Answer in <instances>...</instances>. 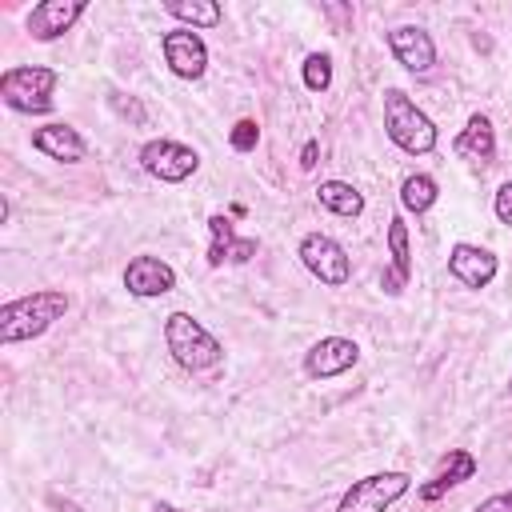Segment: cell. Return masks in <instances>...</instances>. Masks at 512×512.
Masks as SVG:
<instances>
[{
    "label": "cell",
    "mask_w": 512,
    "mask_h": 512,
    "mask_svg": "<svg viewBox=\"0 0 512 512\" xmlns=\"http://www.w3.org/2000/svg\"><path fill=\"white\" fill-rule=\"evenodd\" d=\"M300 260H304V268H308L320 284H328V288H340V284H348V276H352L348 252H344L332 236H324V232H308V236L300 240Z\"/></svg>",
    "instance_id": "obj_6"
},
{
    "label": "cell",
    "mask_w": 512,
    "mask_h": 512,
    "mask_svg": "<svg viewBox=\"0 0 512 512\" xmlns=\"http://www.w3.org/2000/svg\"><path fill=\"white\" fill-rule=\"evenodd\" d=\"M448 272L468 288H484L496 276V256L488 248H476V244H456L448 252Z\"/></svg>",
    "instance_id": "obj_15"
},
{
    "label": "cell",
    "mask_w": 512,
    "mask_h": 512,
    "mask_svg": "<svg viewBox=\"0 0 512 512\" xmlns=\"http://www.w3.org/2000/svg\"><path fill=\"white\" fill-rule=\"evenodd\" d=\"M472 512H512V492H496V496H488L480 508H472Z\"/></svg>",
    "instance_id": "obj_26"
},
{
    "label": "cell",
    "mask_w": 512,
    "mask_h": 512,
    "mask_svg": "<svg viewBox=\"0 0 512 512\" xmlns=\"http://www.w3.org/2000/svg\"><path fill=\"white\" fill-rule=\"evenodd\" d=\"M164 12L176 16V20H184V24H192V28H216L224 20V12H220L216 0H168Z\"/></svg>",
    "instance_id": "obj_19"
},
{
    "label": "cell",
    "mask_w": 512,
    "mask_h": 512,
    "mask_svg": "<svg viewBox=\"0 0 512 512\" xmlns=\"http://www.w3.org/2000/svg\"><path fill=\"white\" fill-rule=\"evenodd\" d=\"M456 156H464V160H480V164H488L492 156H496V132H492V120L488 116H468V124H464V132L456 136Z\"/></svg>",
    "instance_id": "obj_17"
},
{
    "label": "cell",
    "mask_w": 512,
    "mask_h": 512,
    "mask_svg": "<svg viewBox=\"0 0 512 512\" xmlns=\"http://www.w3.org/2000/svg\"><path fill=\"white\" fill-rule=\"evenodd\" d=\"M496 216H500V224H512V180L508 184H500V192H496Z\"/></svg>",
    "instance_id": "obj_25"
},
{
    "label": "cell",
    "mask_w": 512,
    "mask_h": 512,
    "mask_svg": "<svg viewBox=\"0 0 512 512\" xmlns=\"http://www.w3.org/2000/svg\"><path fill=\"white\" fill-rule=\"evenodd\" d=\"M436 180L432 176H424V172H416V176H408L404 184H400V204L408 208V212H428L432 204H436Z\"/></svg>",
    "instance_id": "obj_21"
},
{
    "label": "cell",
    "mask_w": 512,
    "mask_h": 512,
    "mask_svg": "<svg viewBox=\"0 0 512 512\" xmlns=\"http://www.w3.org/2000/svg\"><path fill=\"white\" fill-rule=\"evenodd\" d=\"M152 512H176V508H172V504H156Z\"/></svg>",
    "instance_id": "obj_29"
},
{
    "label": "cell",
    "mask_w": 512,
    "mask_h": 512,
    "mask_svg": "<svg viewBox=\"0 0 512 512\" xmlns=\"http://www.w3.org/2000/svg\"><path fill=\"white\" fill-rule=\"evenodd\" d=\"M316 156H320V144H316V140H308V144H304V152H300V168H304V172H308V168H316Z\"/></svg>",
    "instance_id": "obj_27"
},
{
    "label": "cell",
    "mask_w": 512,
    "mask_h": 512,
    "mask_svg": "<svg viewBox=\"0 0 512 512\" xmlns=\"http://www.w3.org/2000/svg\"><path fill=\"white\" fill-rule=\"evenodd\" d=\"M164 60L180 80H196L208 68V48L192 28H176L164 36Z\"/></svg>",
    "instance_id": "obj_10"
},
{
    "label": "cell",
    "mask_w": 512,
    "mask_h": 512,
    "mask_svg": "<svg viewBox=\"0 0 512 512\" xmlns=\"http://www.w3.org/2000/svg\"><path fill=\"white\" fill-rule=\"evenodd\" d=\"M356 360H360V348H356L352 340H344V336H324V340H316V344L304 352V372H308L312 380H328V376L348 372Z\"/></svg>",
    "instance_id": "obj_8"
},
{
    "label": "cell",
    "mask_w": 512,
    "mask_h": 512,
    "mask_svg": "<svg viewBox=\"0 0 512 512\" xmlns=\"http://www.w3.org/2000/svg\"><path fill=\"white\" fill-rule=\"evenodd\" d=\"M388 248H392V272L384 276V292H400L412 276V260H408V224L400 216L388 220Z\"/></svg>",
    "instance_id": "obj_18"
},
{
    "label": "cell",
    "mask_w": 512,
    "mask_h": 512,
    "mask_svg": "<svg viewBox=\"0 0 512 512\" xmlns=\"http://www.w3.org/2000/svg\"><path fill=\"white\" fill-rule=\"evenodd\" d=\"M112 108H116V112H120V116H128V120H132V124H144V120H148V116H144V108H140V104H136V100H132V96H128V100H124V96H120V92H116V96H112Z\"/></svg>",
    "instance_id": "obj_24"
},
{
    "label": "cell",
    "mask_w": 512,
    "mask_h": 512,
    "mask_svg": "<svg viewBox=\"0 0 512 512\" xmlns=\"http://www.w3.org/2000/svg\"><path fill=\"white\" fill-rule=\"evenodd\" d=\"M56 72L40 68V64H24V68H8L0 76V100L16 112H48L52 108V88H56Z\"/></svg>",
    "instance_id": "obj_4"
},
{
    "label": "cell",
    "mask_w": 512,
    "mask_h": 512,
    "mask_svg": "<svg viewBox=\"0 0 512 512\" xmlns=\"http://www.w3.org/2000/svg\"><path fill=\"white\" fill-rule=\"evenodd\" d=\"M256 140H260L256 120H236V124H232V148H236V152H252Z\"/></svg>",
    "instance_id": "obj_23"
},
{
    "label": "cell",
    "mask_w": 512,
    "mask_h": 512,
    "mask_svg": "<svg viewBox=\"0 0 512 512\" xmlns=\"http://www.w3.org/2000/svg\"><path fill=\"white\" fill-rule=\"evenodd\" d=\"M384 132H388V140L396 148H404L412 156H424V152L436 148V124L400 88H388L384 92Z\"/></svg>",
    "instance_id": "obj_3"
},
{
    "label": "cell",
    "mask_w": 512,
    "mask_h": 512,
    "mask_svg": "<svg viewBox=\"0 0 512 512\" xmlns=\"http://www.w3.org/2000/svg\"><path fill=\"white\" fill-rule=\"evenodd\" d=\"M32 148L52 156V160H60V164H76V160L88 156V144H84V136L72 124H44V128H36L32 132Z\"/></svg>",
    "instance_id": "obj_14"
},
{
    "label": "cell",
    "mask_w": 512,
    "mask_h": 512,
    "mask_svg": "<svg viewBox=\"0 0 512 512\" xmlns=\"http://www.w3.org/2000/svg\"><path fill=\"white\" fill-rule=\"evenodd\" d=\"M388 48H392V56L400 60V68H408V72H416V76L432 72V64H436V44H432V36H428L424 28H416V24L392 28V32H388Z\"/></svg>",
    "instance_id": "obj_9"
},
{
    "label": "cell",
    "mask_w": 512,
    "mask_h": 512,
    "mask_svg": "<svg viewBox=\"0 0 512 512\" xmlns=\"http://www.w3.org/2000/svg\"><path fill=\"white\" fill-rule=\"evenodd\" d=\"M208 228H212V248H208V264H212V268H220L224 260H228V264H244V260L256 256V240H252V236H236V232H232V220H228L224 212H216V216L208 220Z\"/></svg>",
    "instance_id": "obj_13"
},
{
    "label": "cell",
    "mask_w": 512,
    "mask_h": 512,
    "mask_svg": "<svg viewBox=\"0 0 512 512\" xmlns=\"http://www.w3.org/2000/svg\"><path fill=\"white\" fill-rule=\"evenodd\" d=\"M124 288H128L132 296H164V292L176 288V272H172V264L160 260V256H136V260H128V268H124Z\"/></svg>",
    "instance_id": "obj_11"
},
{
    "label": "cell",
    "mask_w": 512,
    "mask_h": 512,
    "mask_svg": "<svg viewBox=\"0 0 512 512\" xmlns=\"http://www.w3.org/2000/svg\"><path fill=\"white\" fill-rule=\"evenodd\" d=\"M476 476V460L464 452V448H452L448 452V460H444V468L428 480V484H420V500H440L448 488H456V484H464V480H472Z\"/></svg>",
    "instance_id": "obj_16"
},
{
    "label": "cell",
    "mask_w": 512,
    "mask_h": 512,
    "mask_svg": "<svg viewBox=\"0 0 512 512\" xmlns=\"http://www.w3.org/2000/svg\"><path fill=\"white\" fill-rule=\"evenodd\" d=\"M408 484H412L408 472H372L344 492L336 512H384L388 504H396L408 492Z\"/></svg>",
    "instance_id": "obj_5"
},
{
    "label": "cell",
    "mask_w": 512,
    "mask_h": 512,
    "mask_svg": "<svg viewBox=\"0 0 512 512\" xmlns=\"http://www.w3.org/2000/svg\"><path fill=\"white\" fill-rule=\"evenodd\" d=\"M52 508H60V512H80L76 504H68V500H60V496H52Z\"/></svg>",
    "instance_id": "obj_28"
},
{
    "label": "cell",
    "mask_w": 512,
    "mask_h": 512,
    "mask_svg": "<svg viewBox=\"0 0 512 512\" xmlns=\"http://www.w3.org/2000/svg\"><path fill=\"white\" fill-rule=\"evenodd\" d=\"M304 84H308L312 92H324V88L332 84V60H328L324 52H312V56L304 60Z\"/></svg>",
    "instance_id": "obj_22"
},
{
    "label": "cell",
    "mask_w": 512,
    "mask_h": 512,
    "mask_svg": "<svg viewBox=\"0 0 512 512\" xmlns=\"http://www.w3.org/2000/svg\"><path fill=\"white\" fill-rule=\"evenodd\" d=\"M140 164H144L148 176H156L164 184H180V180H188L200 168V156L188 144H176V140L160 136V140H148L140 148Z\"/></svg>",
    "instance_id": "obj_7"
},
{
    "label": "cell",
    "mask_w": 512,
    "mask_h": 512,
    "mask_svg": "<svg viewBox=\"0 0 512 512\" xmlns=\"http://www.w3.org/2000/svg\"><path fill=\"white\" fill-rule=\"evenodd\" d=\"M316 196H320V204H324L328 212H336V216H360V212H364V196H360L352 184H344V180H324V184L316 188Z\"/></svg>",
    "instance_id": "obj_20"
},
{
    "label": "cell",
    "mask_w": 512,
    "mask_h": 512,
    "mask_svg": "<svg viewBox=\"0 0 512 512\" xmlns=\"http://www.w3.org/2000/svg\"><path fill=\"white\" fill-rule=\"evenodd\" d=\"M64 312H68V296L56 292V288L28 292V296H20V300H8V304L0 308V344L32 340V336L48 332Z\"/></svg>",
    "instance_id": "obj_1"
},
{
    "label": "cell",
    "mask_w": 512,
    "mask_h": 512,
    "mask_svg": "<svg viewBox=\"0 0 512 512\" xmlns=\"http://www.w3.org/2000/svg\"><path fill=\"white\" fill-rule=\"evenodd\" d=\"M164 344H168L172 360L188 372H204V368H216L224 360V344L188 312H172L164 320Z\"/></svg>",
    "instance_id": "obj_2"
},
{
    "label": "cell",
    "mask_w": 512,
    "mask_h": 512,
    "mask_svg": "<svg viewBox=\"0 0 512 512\" xmlns=\"http://www.w3.org/2000/svg\"><path fill=\"white\" fill-rule=\"evenodd\" d=\"M84 8H88L84 0H40V4L28 12V32H32V40H56V36H64V32L76 24V16H80Z\"/></svg>",
    "instance_id": "obj_12"
}]
</instances>
